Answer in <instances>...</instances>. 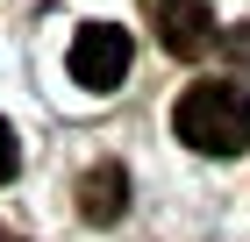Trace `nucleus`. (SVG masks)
<instances>
[{
  "instance_id": "nucleus-3",
  "label": "nucleus",
  "mask_w": 250,
  "mask_h": 242,
  "mask_svg": "<svg viewBox=\"0 0 250 242\" xmlns=\"http://www.w3.org/2000/svg\"><path fill=\"white\" fill-rule=\"evenodd\" d=\"M157 43L172 57H200L214 43V7L208 0H157Z\"/></svg>"
},
{
  "instance_id": "nucleus-7",
  "label": "nucleus",
  "mask_w": 250,
  "mask_h": 242,
  "mask_svg": "<svg viewBox=\"0 0 250 242\" xmlns=\"http://www.w3.org/2000/svg\"><path fill=\"white\" fill-rule=\"evenodd\" d=\"M0 242H15V235H0Z\"/></svg>"
},
{
  "instance_id": "nucleus-2",
  "label": "nucleus",
  "mask_w": 250,
  "mask_h": 242,
  "mask_svg": "<svg viewBox=\"0 0 250 242\" xmlns=\"http://www.w3.org/2000/svg\"><path fill=\"white\" fill-rule=\"evenodd\" d=\"M129 29H115V21H86V29H79L72 36V57H64V64H72V78L79 86H86V93H115L122 78H129Z\"/></svg>"
},
{
  "instance_id": "nucleus-6",
  "label": "nucleus",
  "mask_w": 250,
  "mask_h": 242,
  "mask_svg": "<svg viewBox=\"0 0 250 242\" xmlns=\"http://www.w3.org/2000/svg\"><path fill=\"white\" fill-rule=\"evenodd\" d=\"M15 164H21V143H15V129H7V121H0V186H7V178H15Z\"/></svg>"
},
{
  "instance_id": "nucleus-1",
  "label": "nucleus",
  "mask_w": 250,
  "mask_h": 242,
  "mask_svg": "<svg viewBox=\"0 0 250 242\" xmlns=\"http://www.w3.org/2000/svg\"><path fill=\"white\" fill-rule=\"evenodd\" d=\"M172 135L193 157H243L250 149V86L243 78H200L172 107Z\"/></svg>"
},
{
  "instance_id": "nucleus-5",
  "label": "nucleus",
  "mask_w": 250,
  "mask_h": 242,
  "mask_svg": "<svg viewBox=\"0 0 250 242\" xmlns=\"http://www.w3.org/2000/svg\"><path fill=\"white\" fill-rule=\"evenodd\" d=\"M222 57H229V64H243V72H250V21H236L229 36H222Z\"/></svg>"
},
{
  "instance_id": "nucleus-4",
  "label": "nucleus",
  "mask_w": 250,
  "mask_h": 242,
  "mask_svg": "<svg viewBox=\"0 0 250 242\" xmlns=\"http://www.w3.org/2000/svg\"><path fill=\"white\" fill-rule=\"evenodd\" d=\"M79 214L93 228H115L122 214H129V171L122 164H93L86 178H79Z\"/></svg>"
}]
</instances>
